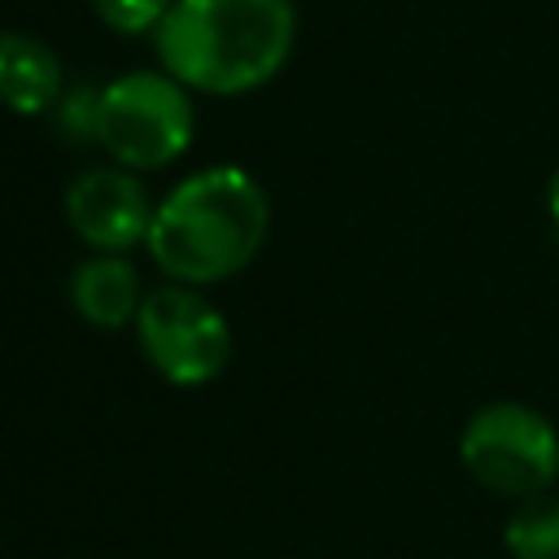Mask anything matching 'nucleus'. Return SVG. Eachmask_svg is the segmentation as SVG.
<instances>
[{"mask_svg":"<svg viewBox=\"0 0 559 559\" xmlns=\"http://www.w3.org/2000/svg\"><path fill=\"white\" fill-rule=\"evenodd\" d=\"M271 231V201L262 183L231 162L183 175L153 210L148 258L170 284L210 288L245 271Z\"/></svg>","mask_w":559,"mask_h":559,"instance_id":"f257e3e1","label":"nucleus"},{"mask_svg":"<svg viewBox=\"0 0 559 559\" xmlns=\"http://www.w3.org/2000/svg\"><path fill=\"white\" fill-rule=\"evenodd\" d=\"M293 44V0H175L153 35L162 70L205 96H245L266 87L288 66Z\"/></svg>","mask_w":559,"mask_h":559,"instance_id":"f03ea898","label":"nucleus"},{"mask_svg":"<svg viewBox=\"0 0 559 559\" xmlns=\"http://www.w3.org/2000/svg\"><path fill=\"white\" fill-rule=\"evenodd\" d=\"M192 131H197L192 92L162 66L127 70L100 87L96 144L114 166H127L135 175L162 170L188 153Z\"/></svg>","mask_w":559,"mask_h":559,"instance_id":"7ed1b4c3","label":"nucleus"},{"mask_svg":"<svg viewBox=\"0 0 559 559\" xmlns=\"http://www.w3.org/2000/svg\"><path fill=\"white\" fill-rule=\"evenodd\" d=\"M463 472L498 498H533L559 480V432L524 402H489L459 432Z\"/></svg>","mask_w":559,"mask_h":559,"instance_id":"20e7f679","label":"nucleus"},{"mask_svg":"<svg viewBox=\"0 0 559 559\" xmlns=\"http://www.w3.org/2000/svg\"><path fill=\"white\" fill-rule=\"evenodd\" d=\"M131 328H135V345L144 362L166 384H179V389L218 380L231 358V323L192 284L148 288Z\"/></svg>","mask_w":559,"mask_h":559,"instance_id":"39448f33","label":"nucleus"},{"mask_svg":"<svg viewBox=\"0 0 559 559\" xmlns=\"http://www.w3.org/2000/svg\"><path fill=\"white\" fill-rule=\"evenodd\" d=\"M61 210L70 231L92 253H127L148 240L157 201H148V188L135 170L109 162L79 170L61 197Z\"/></svg>","mask_w":559,"mask_h":559,"instance_id":"423d86ee","label":"nucleus"},{"mask_svg":"<svg viewBox=\"0 0 559 559\" xmlns=\"http://www.w3.org/2000/svg\"><path fill=\"white\" fill-rule=\"evenodd\" d=\"M66 87H70L66 66L52 52V44L26 31H0V105L4 109L22 118L52 114Z\"/></svg>","mask_w":559,"mask_h":559,"instance_id":"0eeeda50","label":"nucleus"},{"mask_svg":"<svg viewBox=\"0 0 559 559\" xmlns=\"http://www.w3.org/2000/svg\"><path fill=\"white\" fill-rule=\"evenodd\" d=\"M148 288L140 284V271L127 253H92L70 275V306L92 328H131Z\"/></svg>","mask_w":559,"mask_h":559,"instance_id":"6e6552de","label":"nucleus"},{"mask_svg":"<svg viewBox=\"0 0 559 559\" xmlns=\"http://www.w3.org/2000/svg\"><path fill=\"white\" fill-rule=\"evenodd\" d=\"M502 546L511 559H559V498L550 489L520 498L507 515Z\"/></svg>","mask_w":559,"mask_h":559,"instance_id":"1a4fd4ad","label":"nucleus"},{"mask_svg":"<svg viewBox=\"0 0 559 559\" xmlns=\"http://www.w3.org/2000/svg\"><path fill=\"white\" fill-rule=\"evenodd\" d=\"M175 0H92V13L114 35H157Z\"/></svg>","mask_w":559,"mask_h":559,"instance_id":"9d476101","label":"nucleus"},{"mask_svg":"<svg viewBox=\"0 0 559 559\" xmlns=\"http://www.w3.org/2000/svg\"><path fill=\"white\" fill-rule=\"evenodd\" d=\"M96 118H100V87L96 83H74L52 109V122L66 140L74 144H96Z\"/></svg>","mask_w":559,"mask_h":559,"instance_id":"9b49d317","label":"nucleus"},{"mask_svg":"<svg viewBox=\"0 0 559 559\" xmlns=\"http://www.w3.org/2000/svg\"><path fill=\"white\" fill-rule=\"evenodd\" d=\"M546 210H550V218H555V227H559V166H555V175H550V183H546Z\"/></svg>","mask_w":559,"mask_h":559,"instance_id":"f8f14e48","label":"nucleus"}]
</instances>
